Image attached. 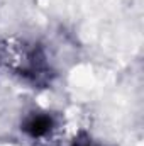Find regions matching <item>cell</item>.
Here are the masks:
<instances>
[{"mask_svg": "<svg viewBox=\"0 0 144 146\" xmlns=\"http://www.w3.org/2000/svg\"><path fill=\"white\" fill-rule=\"evenodd\" d=\"M71 146H95L90 143V139H80V141H73Z\"/></svg>", "mask_w": 144, "mask_h": 146, "instance_id": "2", "label": "cell"}, {"mask_svg": "<svg viewBox=\"0 0 144 146\" xmlns=\"http://www.w3.org/2000/svg\"><path fill=\"white\" fill-rule=\"evenodd\" d=\"M22 133L36 143H51L54 141V134L58 131V121L51 112L46 110H32L24 115L20 122Z\"/></svg>", "mask_w": 144, "mask_h": 146, "instance_id": "1", "label": "cell"}]
</instances>
